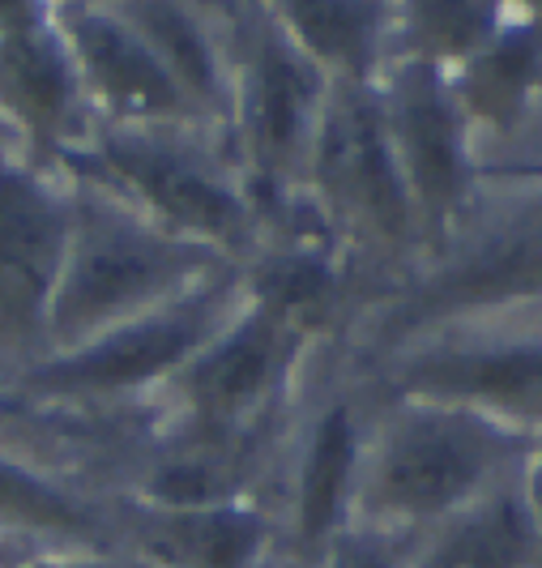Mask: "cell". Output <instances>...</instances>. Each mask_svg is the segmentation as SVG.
<instances>
[{"label":"cell","mask_w":542,"mask_h":568,"mask_svg":"<svg viewBox=\"0 0 542 568\" xmlns=\"http://www.w3.org/2000/svg\"><path fill=\"white\" fill-rule=\"evenodd\" d=\"M60 171L112 189L154 223L227 256L235 270L260 235L253 184L231 150L227 129L209 120L90 124Z\"/></svg>","instance_id":"obj_1"},{"label":"cell","mask_w":542,"mask_h":568,"mask_svg":"<svg viewBox=\"0 0 542 568\" xmlns=\"http://www.w3.org/2000/svg\"><path fill=\"white\" fill-rule=\"evenodd\" d=\"M69 197L73 214L48 316V355L73 351L235 270L227 256L167 231L86 175H69Z\"/></svg>","instance_id":"obj_2"},{"label":"cell","mask_w":542,"mask_h":568,"mask_svg":"<svg viewBox=\"0 0 542 568\" xmlns=\"http://www.w3.org/2000/svg\"><path fill=\"white\" fill-rule=\"evenodd\" d=\"M295 197L346 256L364 295V316L393 295L428 253L376 85H334Z\"/></svg>","instance_id":"obj_3"},{"label":"cell","mask_w":542,"mask_h":568,"mask_svg":"<svg viewBox=\"0 0 542 568\" xmlns=\"http://www.w3.org/2000/svg\"><path fill=\"white\" fill-rule=\"evenodd\" d=\"M218 22L227 48L223 129L265 223L304 184L334 82L286 30L274 0H218Z\"/></svg>","instance_id":"obj_4"},{"label":"cell","mask_w":542,"mask_h":568,"mask_svg":"<svg viewBox=\"0 0 542 568\" xmlns=\"http://www.w3.org/2000/svg\"><path fill=\"white\" fill-rule=\"evenodd\" d=\"M504 440L479 410L380 389L355 500V530L406 542L483 500Z\"/></svg>","instance_id":"obj_5"},{"label":"cell","mask_w":542,"mask_h":568,"mask_svg":"<svg viewBox=\"0 0 542 568\" xmlns=\"http://www.w3.org/2000/svg\"><path fill=\"white\" fill-rule=\"evenodd\" d=\"M376 406L380 385L371 381L364 359L346 338L329 342L299 389L274 487L286 568H313L355 530V500Z\"/></svg>","instance_id":"obj_6"},{"label":"cell","mask_w":542,"mask_h":568,"mask_svg":"<svg viewBox=\"0 0 542 568\" xmlns=\"http://www.w3.org/2000/svg\"><path fill=\"white\" fill-rule=\"evenodd\" d=\"M244 300V278L231 270L214 283L188 291L184 300L133 316L73 351H57L34 368L0 385L4 394L39 402H86V406H133L154 402L172 376L205 342L223 329Z\"/></svg>","instance_id":"obj_7"},{"label":"cell","mask_w":542,"mask_h":568,"mask_svg":"<svg viewBox=\"0 0 542 568\" xmlns=\"http://www.w3.org/2000/svg\"><path fill=\"white\" fill-rule=\"evenodd\" d=\"M334 338H316L278 308L260 304L244 291L239 308L223 321V329L172 376L158 394L163 419L184 427H231L269 424L299 398L316 355Z\"/></svg>","instance_id":"obj_8"},{"label":"cell","mask_w":542,"mask_h":568,"mask_svg":"<svg viewBox=\"0 0 542 568\" xmlns=\"http://www.w3.org/2000/svg\"><path fill=\"white\" fill-rule=\"evenodd\" d=\"M69 214V175L0 138V385L48 355Z\"/></svg>","instance_id":"obj_9"},{"label":"cell","mask_w":542,"mask_h":568,"mask_svg":"<svg viewBox=\"0 0 542 568\" xmlns=\"http://www.w3.org/2000/svg\"><path fill=\"white\" fill-rule=\"evenodd\" d=\"M86 129L90 108L57 0H0V138L60 171Z\"/></svg>","instance_id":"obj_10"},{"label":"cell","mask_w":542,"mask_h":568,"mask_svg":"<svg viewBox=\"0 0 542 568\" xmlns=\"http://www.w3.org/2000/svg\"><path fill=\"white\" fill-rule=\"evenodd\" d=\"M376 99L431 253L461 223L466 210V142L457 90L436 64L393 60L389 73L376 82Z\"/></svg>","instance_id":"obj_11"},{"label":"cell","mask_w":542,"mask_h":568,"mask_svg":"<svg viewBox=\"0 0 542 568\" xmlns=\"http://www.w3.org/2000/svg\"><path fill=\"white\" fill-rule=\"evenodd\" d=\"M57 18L86 94L90 124L205 120L175 90L150 43L124 18L120 0H57Z\"/></svg>","instance_id":"obj_12"},{"label":"cell","mask_w":542,"mask_h":568,"mask_svg":"<svg viewBox=\"0 0 542 568\" xmlns=\"http://www.w3.org/2000/svg\"><path fill=\"white\" fill-rule=\"evenodd\" d=\"M99 547H124L120 505L99 500L0 445V568Z\"/></svg>","instance_id":"obj_13"},{"label":"cell","mask_w":542,"mask_h":568,"mask_svg":"<svg viewBox=\"0 0 542 568\" xmlns=\"http://www.w3.org/2000/svg\"><path fill=\"white\" fill-rule=\"evenodd\" d=\"M124 547L158 568H286L278 517L269 505H137L120 500Z\"/></svg>","instance_id":"obj_14"},{"label":"cell","mask_w":542,"mask_h":568,"mask_svg":"<svg viewBox=\"0 0 542 568\" xmlns=\"http://www.w3.org/2000/svg\"><path fill=\"white\" fill-rule=\"evenodd\" d=\"M150 52L167 69L193 112L223 124L227 115V48L218 0H120Z\"/></svg>","instance_id":"obj_15"},{"label":"cell","mask_w":542,"mask_h":568,"mask_svg":"<svg viewBox=\"0 0 542 568\" xmlns=\"http://www.w3.org/2000/svg\"><path fill=\"white\" fill-rule=\"evenodd\" d=\"M286 30L334 85H376L393 64V4L274 0Z\"/></svg>","instance_id":"obj_16"},{"label":"cell","mask_w":542,"mask_h":568,"mask_svg":"<svg viewBox=\"0 0 542 568\" xmlns=\"http://www.w3.org/2000/svg\"><path fill=\"white\" fill-rule=\"evenodd\" d=\"M530 521L509 496H483L449 521L401 542V568H521Z\"/></svg>","instance_id":"obj_17"},{"label":"cell","mask_w":542,"mask_h":568,"mask_svg":"<svg viewBox=\"0 0 542 568\" xmlns=\"http://www.w3.org/2000/svg\"><path fill=\"white\" fill-rule=\"evenodd\" d=\"M313 568H401V542L368 530H350Z\"/></svg>","instance_id":"obj_18"},{"label":"cell","mask_w":542,"mask_h":568,"mask_svg":"<svg viewBox=\"0 0 542 568\" xmlns=\"http://www.w3.org/2000/svg\"><path fill=\"white\" fill-rule=\"evenodd\" d=\"M22 568H158L145 556L129 547H99V551H73V556H52V560H34Z\"/></svg>","instance_id":"obj_19"},{"label":"cell","mask_w":542,"mask_h":568,"mask_svg":"<svg viewBox=\"0 0 542 568\" xmlns=\"http://www.w3.org/2000/svg\"><path fill=\"white\" fill-rule=\"evenodd\" d=\"M539 509H542V479H539Z\"/></svg>","instance_id":"obj_20"}]
</instances>
